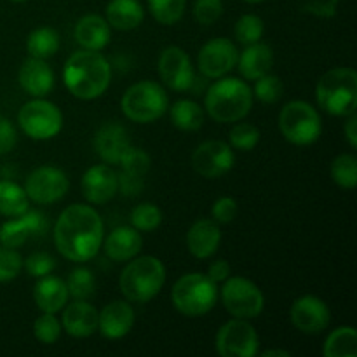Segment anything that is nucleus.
<instances>
[{
	"label": "nucleus",
	"instance_id": "obj_1",
	"mask_svg": "<svg viewBox=\"0 0 357 357\" xmlns=\"http://www.w3.org/2000/svg\"><path fill=\"white\" fill-rule=\"evenodd\" d=\"M54 246L73 264L93 260L101 250L105 227L100 213L89 204H72L61 211L52 229Z\"/></svg>",
	"mask_w": 357,
	"mask_h": 357
},
{
	"label": "nucleus",
	"instance_id": "obj_2",
	"mask_svg": "<svg viewBox=\"0 0 357 357\" xmlns=\"http://www.w3.org/2000/svg\"><path fill=\"white\" fill-rule=\"evenodd\" d=\"M63 82L73 98L82 101L103 96L112 82V66L100 51H77L66 59Z\"/></svg>",
	"mask_w": 357,
	"mask_h": 357
},
{
	"label": "nucleus",
	"instance_id": "obj_3",
	"mask_svg": "<svg viewBox=\"0 0 357 357\" xmlns=\"http://www.w3.org/2000/svg\"><path fill=\"white\" fill-rule=\"evenodd\" d=\"M253 100V91L246 80L225 75L209 86L204 107L213 121L220 124H234L250 114Z\"/></svg>",
	"mask_w": 357,
	"mask_h": 357
},
{
	"label": "nucleus",
	"instance_id": "obj_4",
	"mask_svg": "<svg viewBox=\"0 0 357 357\" xmlns=\"http://www.w3.org/2000/svg\"><path fill=\"white\" fill-rule=\"evenodd\" d=\"M166 282V267L152 255L135 257L119 278V288L128 302L146 303L155 298Z\"/></svg>",
	"mask_w": 357,
	"mask_h": 357
},
{
	"label": "nucleus",
	"instance_id": "obj_5",
	"mask_svg": "<svg viewBox=\"0 0 357 357\" xmlns=\"http://www.w3.org/2000/svg\"><path fill=\"white\" fill-rule=\"evenodd\" d=\"M317 105L326 114L347 117L357 108V73L349 66H338L324 73L316 86Z\"/></svg>",
	"mask_w": 357,
	"mask_h": 357
},
{
	"label": "nucleus",
	"instance_id": "obj_6",
	"mask_svg": "<svg viewBox=\"0 0 357 357\" xmlns=\"http://www.w3.org/2000/svg\"><path fill=\"white\" fill-rule=\"evenodd\" d=\"M218 302L216 282L201 272L185 274L171 288V303L185 317H202Z\"/></svg>",
	"mask_w": 357,
	"mask_h": 357
},
{
	"label": "nucleus",
	"instance_id": "obj_7",
	"mask_svg": "<svg viewBox=\"0 0 357 357\" xmlns=\"http://www.w3.org/2000/svg\"><path fill=\"white\" fill-rule=\"evenodd\" d=\"M122 114L136 124H152L169 108L166 89L153 80H142L128 87L121 100Z\"/></svg>",
	"mask_w": 357,
	"mask_h": 357
},
{
	"label": "nucleus",
	"instance_id": "obj_8",
	"mask_svg": "<svg viewBox=\"0 0 357 357\" xmlns=\"http://www.w3.org/2000/svg\"><path fill=\"white\" fill-rule=\"evenodd\" d=\"M279 131L282 138L296 146L312 145L323 132L319 112L309 101L293 100L279 114Z\"/></svg>",
	"mask_w": 357,
	"mask_h": 357
},
{
	"label": "nucleus",
	"instance_id": "obj_9",
	"mask_svg": "<svg viewBox=\"0 0 357 357\" xmlns=\"http://www.w3.org/2000/svg\"><path fill=\"white\" fill-rule=\"evenodd\" d=\"M220 298L227 312L237 319H255L265 309V296L251 279L230 275L223 281Z\"/></svg>",
	"mask_w": 357,
	"mask_h": 357
},
{
	"label": "nucleus",
	"instance_id": "obj_10",
	"mask_svg": "<svg viewBox=\"0 0 357 357\" xmlns=\"http://www.w3.org/2000/svg\"><path fill=\"white\" fill-rule=\"evenodd\" d=\"M17 124L28 138L45 142V139L56 138L61 132L63 114L52 101L33 98L20 108Z\"/></svg>",
	"mask_w": 357,
	"mask_h": 357
},
{
	"label": "nucleus",
	"instance_id": "obj_11",
	"mask_svg": "<svg viewBox=\"0 0 357 357\" xmlns=\"http://www.w3.org/2000/svg\"><path fill=\"white\" fill-rule=\"evenodd\" d=\"M215 349L222 357H255L260 338L250 321L232 317L216 333Z\"/></svg>",
	"mask_w": 357,
	"mask_h": 357
},
{
	"label": "nucleus",
	"instance_id": "obj_12",
	"mask_svg": "<svg viewBox=\"0 0 357 357\" xmlns=\"http://www.w3.org/2000/svg\"><path fill=\"white\" fill-rule=\"evenodd\" d=\"M70 190V180L66 173L54 166H40L31 171L24 181V192L28 199L37 204H54L61 201Z\"/></svg>",
	"mask_w": 357,
	"mask_h": 357
},
{
	"label": "nucleus",
	"instance_id": "obj_13",
	"mask_svg": "<svg viewBox=\"0 0 357 357\" xmlns=\"http://www.w3.org/2000/svg\"><path fill=\"white\" fill-rule=\"evenodd\" d=\"M190 162L195 173L208 180H216L232 169L236 162V153L227 142L208 139L197 145V149L192 152Z\"/></svg>",
	"mask_w": 357,
	"mask_h": 357
},
{
	"label": "nucleus",
	"instance_id": "obj_14",
	"mask_svg": "<svg viewBox=\"0 0 357 357\" xmlns=\"http://www.w3.org/2000/svg\"><path fill=\"white\" fill-rule=\"evenodd\" d=\"M157 72L164 86L176 93H185L194 86L195 72L190 56L178 45H169L159 56Z\"/></svg>",
	"mask_w": 357,
	"mask_h": 357
},
{
	"label": "nucleus",
	"instance_id": "obj_15",
	"mask_svg": "<svg viewBox=\"0 0 357 357\" xmlns=\"http://www.w3.org/2000/svg\"><path fill=\"white\" fill-rule=\"evenodd\" d=\"M239 51L230 38L216 37L206 42L197 56L199 72L208 79L225 77L236 68Z\"/></svg>",
	"mask_w": 357,
	"mask_h": 357
},
{
	"label": "nucleus",
	"instance_id": "obj_16",
	"mask_svg": "<svg viewBox=\"0 0 357 357\" xmlns=\"http://www.w3.org/2000/svg\"><path fill=\"white\" fill-rule=\"evenodd\" d=\"M289 319L300 333L319 335L330 326L331 310L319 296L303 295L291 303Z\"/></svg>",
	"mask_w": 357,
	"mask_h": 357
},
{
	"label": "nucleus",
	"instance_id": "obj_17",
	"mask_svg": "<svg viewBox=\"0 0 357 357\" xmlns=\"http://www.w3.org/2000/svg\"><path fill=\"white\" fill-rule=\"evenodd\" d=\"M45 230H47V220L44 213L37 209H26L23 215L14 216L13 220H7L0 225V244L17 250L31 237L44 236Z\"/></svg>",
	"mask_w": 357,
	"mask_h": 357
},
{
	"label": "nucleus",
	"instance_id": "obj_18",
	"mask_svg": "<svg viewBox=\"0 0 357 357\" xmlns=\"http://www.w3.org/2000/svg\"><path fill=\"white\" fill-rule=\"evenodd\" d=\"M80 188L89 204H107L117 195L119 176L108 164H94L82 174Z\"/></svg>",
	"mask_w": 357,
	"mask_h": 357
},
{
	"label": "nucleus",
	"instance_id": "obj_19",
	"mask_svg": "<svg viewBox=\"0 0 357 357\" xmlns=\"http://www.w3.org/2000/svg\"><path fill=\"white\" fill-rule=\"evenodd\" d=\"M135 326V310L131 303L114 300L98 312V331L108 340L124 338Z\"/></svg>",
	"mask_w": 357,
	"mask_h": 357
},
{
	"label": "nucleus",
	"instance_id": "obj_20",
	"mask_svg": "<svg viewBox=\"0 0 357 357\" xmlns=\"http://www.w3.org/2000/svg\"><path fill=\"white\" fill-rule=\"evenodd\" d=\"M222 243L220 223L213 218H201L192 223L187 232V250L197 260H208L218 251Z\"/></svg>",
	"mask_w": 357,
	"mask_h": 357
},
{
	"label": "nucleus",
	"instance_id": "obj_21",
	"mask_svg": "<svg viewBox=\"0 0 357 357\" xmlns=\"http://www.w3.org/2000/svg\"><path fill=\"white\" fill-rule=\"evenodd\" d=\"M61 326L70 337L87 338L98 331V310L87 300H73L63 307Z\"/></svg>",
	"mask_w": 357,
	"mask_h": 357
},
{
	"label": "nucleus",
	"instance_id": "obj_22",
	"mask_svg": "<svg viewBox=\"0 0 357 357\" xmlns=\"http://www.w3.org/2000/svg\"><path fill=\"white\" fill-rule=\"evenodd\" d=\"M17 82L31 98H45L54 87V72L45 59L28 58L17 72Z\"/></svg>",
	"mask_w": 357,
	"mask_h": 357
},
{
	"label": "nucleus",
	"instance_id": "obj_23",
	"mask_svg": "<svg viewBox=\"0 0 357 357\" xmlns=\"http://www.w3.org/2000/svg\"><path fill=\"white\" fill-rule=\"evenodd\" d=\"M94 150L105 164H119L126 150L131 146L128 131L117 122H107L94 135Z\"/></svg>",
	"mask_w": 357,
	"mask_h": 357
},
{
	"label": "nucleus",
	"instance_id": "obj_24",
	"mask_svg": "<svg viewBox=\"0 0 357 357\" xmlns=\"http://www.w3.org/2000/svg\"><path fill=\"white\" fill-rule=\"evenodd\" d=\"M101 248H103L105 255L112 261L128 264L129 260H132V258L139 255L143 248V239L135 227L124 225L112 230L107 236V239H103Z\"/></svg>",
	"mask_w": 357,
	"mask_h": 357
},
{
	"label": "nucleus",
	"instance_id": "obj_25",
	"mask_svg": "<svg viewBox=\"0 0 357 357\" xmlns=\"http://www.w3.org/2000/svg\"><path fill=\"white\" fill-rule=\"evenodd\" d=\"M75 42L87 51H101L110 42V24L100 14H86L80 17L73 30Z\"/></svg>",
	"mask_w": 357,
	"mask_h": 357
},
{
	"label": "nucleus",
	"instance_id": "obj_26",
	"mask_svg": "<svg viewBox=\"0 0 357 357\" xmlns=\"http://www.w3.org/2000/svg\"><path fill=\"white\" fill-rule=\"evenodd\" d=\"M68 298L66 282L52 274L38 278L37 284L33 286V302L40 312H61L63 307L68 303Z\"/></svg>",
	"mask_w": 357,
	"mask_h": 357
},
{
	"label": "nucleus",
	"instance_id": "obj_27",
	"mask_svg": "<svg viewBox=\"0 0 357 357\" xmlns=\"http://www.w3.org/2000/svg\"><path fill=\"white\" fill-rule=\"evenodd\" d=\"M274 65V52L265 42H255L244 47L237 58V68L246 80H257L268 73Z\"/></svg>",
	"mask_w": 357,
	"mask_h": 357
},
{
	"label": "nucleus",
	"instance_id": "obj_28",
	"mask_svg": "<svg viewBox=\"0 0 357 357\" xmlns=\"http://www.w3.org/2000/svg\"><path fill=\"white\" fill-rule=\"evenodd\" d=\"M107 23L119 31H131L145 20V9L139 0H110L105 9Z\"/></svg>",
	"mask_w": 357,
	"mask_h": 357
},
{
	"label": "nucleus",
	"instance_id": "obj_29",
	"mask_svg": "<svg viewBox=\"0 0 357 357\" xmlns=\"http://www.w3.org/2000/svg\"><path fill=\"white\" fill-rule=\"evenodd\" d=\"M171 124L180 131H199L204 124V110L192 100H178L169 108Z\"/></svg>",
	"mask_w": 357,
	"mask_h": 357
},
{
	"label": "nucleus",
	"instance_id": "obj_30",
	"mask_svg": "<svg viewBox=\"0 0 357 357\" xmlns=\"http://www.w3.org/2000/svg\"><path fill=\"white\" fill-rule=\"evenodd\" d=\"M61 37L51 26H40L30 31L26 38V51L30 58L49 59L59 51Z\"/></svg>",
	"mask_w": 357,
	"mask_h": 357
},
{
	"label": "nucleus",
	"instance_id": "obj_31",
	"mask_svg": "<svg viewBox=\"0 0 357 357\" xmlns=\"http://www.w3.org/2000/svg\"><path fill=\"white\" fill-rule=\"evenodd\" d=\"M30 209V199L21 185L10 180H0V215L6 218L23 215Z\"/></svg>",
	"mask_w": 357,
	"mask_h": 357
},
{
	"label": "nucleus",
	"instance_id": "obj_32",
	"mask_svg": "<svg viewBox=\"0 0 357 357\" xmlns=\"http://www.w3.org/2000/svg\"><path fill=\"white\" fill-rule=\"evenodd\" d=\"M324 357H356L357 331L354 326H338L328 335L323 345Z\"/></svg>",
	"mask_w": 357,
	"mask_h": 357
},
{
	"label": "nucleus",
	"instance_id": "obj_33",
	"mask_svg": "<svg viewBox=\"0 0 357 357\" xmlns=\"http://www.w3.org/2000/svg\"><path fill=\"white\" fill-rule=\"evenodd\" d=\"M331 178L344 190H354L357 183V159L352 153H340L330 167Z\"/></svg>",
	"mask_w": 357,
	"mask_h": 357
},
{
	"label": "nucleus",
	"instance_id": "obj_34",
	"mask_svg": "<svg viewBox=\"0 0 357 357\" xmlns=\"http://www.w3.org/2000/svg\"><path fill=\"white\" fill-rule=\"evenodd\" d=\"M65 282L68 296L73 300H89L96 291V278L86 267L73 268Z\"/></svg>",
	"mask_w": 357,
	"mask_h": 357
},
{
	"label": "nucleus",
	"instance_id": "obj_35",
	"mask_svg": "<svg viewBox=\"0 0 357 357\" xmlns=\"http://www.w3.org/2000/svg\"><path fill=\"white\" fill-rule=\"evenodd\" d=\"M150 14L160 24H176L183 17L187 0H146Z\"/></svg>",
	"mask_w": 357,
	"mask_h": 357
},
{
	"label": "nucleus",
	"instance_id": "obj_36",
	"mask_svg": "<svg viewBox=\"0 0 357 357\" xmlns=\"http://www.w3.org/2000/svg\"><path fill=\"white\" fill-rule=\"evenodd\" d=\"M129 220H131V227H135L138 232H153L162 223V211L153 202H142L135 206Z\"/></svg>",
	"mask_w": 357,
	"mask_h": 357
},
{
	"label": "nucleus",
	"instance_id": "obj_37",
	"mask_svg": "<svg viewBox=\"0 0 357 357\" xmlns=\"http://www.w3.org/2000/svg\"><path fill=\"white\" fill-rule=\"evenodd\" d=\"M264 20L257 14H243L236 21V26H234V35H236L237 42H241L243 45L260 42L261 37H264Z\"/></svg>",
	"mask_w": 357,
	"mask_h": 357
},
{
	"label": "nucleus",
	"instance_id": "obj_38",
	"mask_svg": "<svg viewBox=\"0 0 357 357\" xmlns=\"http://www.w3.org/2000/svg\"><path fill=\"white\" fill-rule=\"evenodd\" d=\"M229 132V145L241 152H251L260 142V129L250 122H234Z\"/></svg>",
	"mask_w": 357,
	"mask_h": 357
},
{
	"label": "nucleus",
	"instance_id": "obj_39",
	"mask_svg": "<svg viewBox=\"0 0 357 357\" xmlns=\"http://www.w3.org/2000/svg\"><path fill=\"white\" fill-rule=\"evenodd\" d=\"M251 91H253V98H257L258 101H261L265 105H272L278 103L282 98L284 84H282V80L278 75L268 72L264 77L255 80V87Z\"/></svg>",
	"mask_w": 357,
	"mask_h": 357
},
{
	"label": "nucleus",
	"instance_id": "obj_40",
	"mask_svg": "<svg viewBox=\"0 0 357 357\" xmlns=\"http://www.w3.org/2000/svg\"><path fill=\"white\" fill-rule=\"evenodd\" d=\"M61 321L56 317V314L42 312V316H38L33 323L35 338L44 345L56 344L59 337H61Z\"/></svg>",
	"mask_w": 357,
	"mask_h": 357
},
{
	"label": "nucleus",
	"instance_id": "obj_41",
	"mask_svg": "<svg viewBox=\"0 0 357 357\" xmlns=\"http://www.w3.org/2000/svg\"><path fill=\"white\" fill-rule=\"evenodd\" d=\"M119 166H121V171H126V173L145 176L150 169V157L145 150L129 146L124 155H122V159L119 160Z\"/></svg>",
	"mask_w": 357,
	"mask_h": 357
},
{
	"label": "nucleus",
	"instance_id": "obj_42",
	"mask_svg": "<svg viewBox=\"0 0 357 357\" xmlns=\"http://www.w3.org/2000/svg\"><path fill=\"white\" fill-rule=\"evenodd\" d=\"M23 268V258L17 250L0 244V282H9L20 275Z\"/></svg>",
	"mask_w": 357,
	"mask_h": 357
},
{
	"label": "nucleus",
	"instance_id": "obj_43",
	"mask_svg": "<svg viewBox=\"0 0 357 357\" xmlns=\"http://www.w3.org/2000/svg\"><path fill=\"white\" fill-rule=\"evenodd\" d=\"M24 268H26L28 274L31 278H44V275L52 274V271L56 268V260L54 257H51L45 251H37V253H31L26 260L23 261Z\"/></svg>",
	"mask_w": 357,
	"mask_h": 357
},
{
	"label": "nucleus",
	"instance_id": "obj_44",
	"mask_svg": "<svg viewBox=\"0 0 357 357\" xmlns=\"http://www.w3.org/2000/svg\"><path fill=\"white\" fill-rule=\"evenodd\" d=\"M223 14V2L222 0H197L194 6V16L197 23L209 26L216 23Z\"/></svg>",
	"mask_w": 357,
	"mask_h": 357
},
{
	"label": "nucleus",
	"instance_id": "obj_45",
	"mask_svg": "<svg viewBox=\"0 0 357 357\" xmlns=\"http://www.w3.org/2000/svg\"><path fill=\"white\" fill-rule=\"evenodd\" d=\"M239 213V206L234 197H220L216 199L211 208V216L216 223H232Z\"/></svg>",
	"mask_w": 357,
	"mask_h": 357
},
{
	"label": "nucleus",
	"instance_id": "obj_46",
	"mask_svg": "<svg viewBox=\"0 0 357 357\" xmlns=\"http://www.w3.org/2000/svg\"><path fill=\"white\" fill-rule=\"evenodd\" d=\"M119 176V192L124 195H138L142 194L143 190V176H138V174L126 173V171H121L117 173Z\"/></svg>",
	"mask_w": 357,
	"mask_h": 357
},
{
	"label": "nucleus",
	"instance_id": "obj_47",
	"mask_svg": "<svg viewBox=\"0 0 357 357\" xmlns=\"http://www.w3.org/2000/svg\"><path fill=\"white\" fill-rule=\"evenodd\" d=\"M17 143V132L16 128L13 126V122H9L7 119L0 121V155H6L10 150L16 146Z\"/></svg>",
	"mask_w": 357,
	"mask_h": 357
},
{
	"label": "nucleus",
	"instance_id": "obj_48",
	"mask_svg": "<svg viewBox=\"0 0 357 357\" xmlns=\"http://www.w3.org/2000/svg\"><path fill=\"white\" fill-rule=\"evenodd\" d=\"M206 275H208L213 282L218 284V282H223L225 279H229L230 275H232V267H230V264L227 260H215L209 265L208 274Z\"/></svg>",
	"mask_w": 357,
	"mask_h": 357
},
{
	"label": "nucleus",
	"instance_id": "obj_49",
	"mask_svg": "<svg viewBox=\"0 0 357 357\" xmlns=\"http://www.w3.org/2000/svg\"><path fill=\"white\" fill-rule=\"evenodd\" d=\"M344 135L347 143L351 145V149H356L357 146V115L354 114L347 115V121H345L344 126Z\"/></svg>",
	"mask_w": 357,
	"mask_h": 357
},
{
	"label": "nucleus",
	"instance_id": "obj_50",
	"mask_svg": "<svg viewBox=\"0 0 357 357\" xmlns=\"http://www.w3.org/2000/svg\"><path fill=\"white\" fill-rule=\"evenodd\" d=\"M338 0H324V2H316L307 6V9H312L314 13L321 14V16H333L335 9H337Z\"/></svg>",
	"mask_w": 357,
	"mask_h": 357
},
{
	"label": "nucleus",
	"instance_id": "obj_51",
	"mask_svg": "<svg viewBox=\"0 0 357 357\" xmlns=\"http://www.w3.org/2000/svg\"><path fill=\"white\" fill-rule=\"evenodd\" d=\"M264 357H272V356H279V357H289L291 356V352L289 351H281V349H268V351H264L260 352Z\"/></svg>",
	"mask_w": 357,
	"mask_h": 357
},
{
	"label": "nucleus",
	"instance_id": "obj_52",
	"mask_svg": "<svg viewBox=\"0 0 357 357\" xmlns=\"http://www.w3.org/2000/svg\"><path fill=\"white\" fill-rule=\"evenodd\" d=\"M243 2H246V3H260V2H265V0H243Z\"/></svg>",
	"mask_w": 357,
	"mask_h": 357
},
{
	"label": "nucleus",
	"instance_id": "obj_53",
	"mask_svg": "<svg viewBox=\"0 0 357 357\" xmlns=\"http://www.w3.org/2000/svg\"><path fill=\"white\" fill-rule=\"evenodd\" d=\"M10 2H17V3H20V2H26V0H10Z\"/></svg>",
	"mask_w": 357,
	"mask_h": 357
},
{
	"label": "nucleus",
	"instance_id": "obj_54",
	"mask_svg": "<svg viewBox=\"0 0 357 357\" xmlns=\"http://www.w3.org/2000/svg\"><path fill=\"white\" fill-rule=\"evenodd\" d=\"M2 119H3V117H2V114H0V121H2Z\"/></svg>",
	"mask_w": 357,
	"mask_h": 357
}]
</instances>
